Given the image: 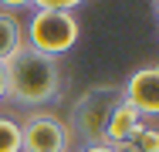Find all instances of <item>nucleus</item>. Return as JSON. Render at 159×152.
I'll return each mask as SVG.
<instances>
[{"label":"nucleus","mask_w":159,"mask_h":152,"mask_svg":"<svg viewBox=\"0 0 159 152\" xmlns=\"http://www.w3.org/2000/svg\"><path fill=\"white\" fill-rule=\"evenodd\" d=\"M75 139L68 122L51 108H37L20 122V152H71Z\"/></svg>","instance_id":"obj_4"},{"label":"nucleus","mask_w":159,"mask_h":152,"mask_svg":"<svg viewBox=\"0 0 159 152\" xmlns=\"http://www.w3.org/2000/svg\"><path fill=\"white\" fill-rule=\"evenodd\" d=\"M115 101H119V91L112 88V85H95V88H88L78 101H75V108H71V122H68L71 139L81 135L85 145H102V132H105V122L112 115Z\"/></svg>","instance_id":"obj_3"},{"label":"nucleus","mask_w":159,"mask_h":152,"mask_svg":"<svg viewBox=\"0 0 159 152\" xmlns=\"http://www.w3.org/2000/svg\"><path fill=\"white\" fill-rule=\"evenodd\" d=\"M7 68V101L20 108H48L61 95V61L37 54L27 44L3 64Z\"/></svg>","instance_id":"obj_1"},{"label":"nucleus","mask_w":159,"mask_h":152,"mask_svg":"<svg viewBox=\"0 0 159 152\" xmlns=\"http://www.w3.org/2000/svg\"><path fill=\"white\" fill-rule=\"evenodd\" d=\"M146 125V118L135 112V108H129L125 101L119 98L115 101V108H112V115L105 122V132H102V145H112V149H125V142Z\"/></svg>","instance_id":"obj_6"},{"label":"nucleus","mask_w":159,"mask_h":152,"mask_svg":"<svg viewBox=\"0 0 159 152\" xmlns=\"http://www.w3.org/2000/svg\"><path fill=\"white\" fill-rule=\"evenodd\" d=\"M0 101H7V68L0 64Z\"/></svg>","instance_id":"obj_11"},{"label":"nucleus","mask_w":159,"mask_h":152,"mask_svg":"<svg viewBox=\"0 0 159 152\" xmlns=\"http://www.w3.org/2000/svg\"><path fill=\"white\" fill-rule=\"evenodd\" d=\"M34 10H75V7H81L78 0H37L31 3Z\"/></svg>","instance_id":"obj_10"},{"label":"nucleus","mask_w":159,"mask_h":152,"mask_svg":"<svg viewBox=\"0 0 159 152\" xmlns=\"http://www.w3.org/2000/svg\"><path fill=\"white\" fill-rule=\"evenodd\" d=\"M78 37H81V24L75 10H34L24 27V44L48 58L68 54L78 44Z\"/></svg>","instance_id":"obj_2"},{"label":"nucleus","mask_w":159,"mask_h":152,"mask_svg":"<svg viewBox=\"0 0 159 152\" xmlns=\"http://www.w3.org/2000/svg\"><path fill=\"white\" fill-rule=\"evenodd\" d=\"M0 152H20V122L0 115Z\"/></svg>","instance_id":"obj_9"},{"label":"nucleus","mask_w":159,"mask_h":152,"mask_svg":"<svg viewBox=\"0 0 159 152\" xmlns=\"http://www.w3.org/2000/svg\"><path fill=\"white\" fill-rule=\"evenodd\" d=\"M24 47V24L14 10H0V64L14 58Z\"/></svg>","instance_id":"obj_7"},{"label":"nucleus","mask_w":159,"mask_h":152,"mask_svg":"<svg viewBox=\"0 0 159 152\" xmlns=\"http://www.w3.org/2000/svg\"><path fill=\"white\" fill-rule=\"evenodd\" d=\"M81 152H122V149H112V145H85Z\"/></svg>","instance_id":"obj_12"},{"label":"nucleus","mask_w":159,"mask_h":152,"mask_svg":"<svg viewBox=\"0 0 159 152\" xmlns=\"http://www.w3.org/2000/svg\"><path fill=\"white\" fill-rule=\"evenodd\" d=\"M122 152H159V132H156V125L146 122V125L125 142V149H122Z\"/></svg>","instance_id":"obj_8"},{"label":"nucleus","mask_w":159,"mask_h":152,"mask_svg":"<svg viewBox=\"0 0 159 152\" xmlns=\"http://www.w3.org/2000/svg\"><path fill=\"white\" fill-rule=\"evenodd\" d=\"M119 98L125 101L129 108H135L146 122H152L159 115V71L152 64L146 68H135L125 78V85L119 91Z\"/></svg>","instance_id":"obj_5"}]
</instances>
